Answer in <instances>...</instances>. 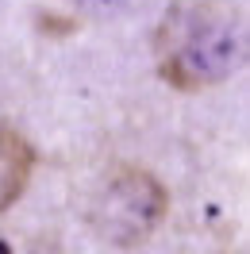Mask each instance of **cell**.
I'll return each instance as SVG.
<instances>
[{
    "instance_id": "1",
    "label": "cell",
    "mask_w": 250,
    "mask_h": 254,
    "mask_svg": "<svg viewBox=\"0 0 250 254\" xmlns=\"http://www.w3.org/2000/svg\"><path fill=\"white\" fill-rule=\"evenodd\" d=\"M158 77L177 93H204L247 62V23L223 0L170 4L154 27Z\"/></svg>"
},
{
    "instance_id": "2",
    "label": "cell",
    "mask_w": 250,
    "mask_h": 254,
    "mask_svg": "<svg viewBox=\"0 0 250 254\" xmlns=\"http://www.w3.org/2000/svg\"><path fill=\"white\" fill-rule=\"evenodd\" d=\"M166 212H170V192L150 170L116 166L89 200V227L104 243L131 251L162 227Z\"/></svg>"
},
{
    "instance_id": "3",
    "label": "cell",
    "mask_w": 250,
    "mask_h": 254,
    "mask_svg": "<svg viewBox=\"0 0 250 254\" xmlns=\"http://www.w3.org/2000/svg\"><path fill=\"white\" fill-rule=\"evenodd\" d=\"M35 174V146L16 127L0 124V212L16 204Z\"/></svg>"
},
{
    "instance_id": "4",
    "label": "cell",
    "mask_w": 250,
    "mask_h": 254,
    "mask_svg": "<svg viewBox=\"0 0 250 254\" xmlns=\"http://www.w3.org/2000/svg\"><path fill=\"white\" fill-rule=\"evenodd\" d=\"M12 254H65V247L58 239H50V235H35V239H27L19 251L12 247Z\"/></svg>"
},
{
    "instance_id": "5",
    "label": "cell",
    "mask_w": 250,
    "mask_h": 254,
    "mask_svg": "<svg viewBox=\"0 0 250 254\" xmlns=\"http://www.w3.org/2000/svg\"><path fill=\"white\" fill-rule=\"evenodd\" d=\"M0 254H12V243H8V239H0Z\"/></svg>"
}]
</instances>
